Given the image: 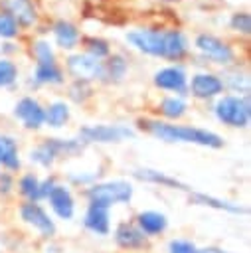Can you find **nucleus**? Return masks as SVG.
Segmentation results:
<instances>
[{"label":"nucleus","instance_id":"72a5a7b5","mask_svg":"<svg viewBox=\"0 0 251 253\" xmlns=\"http://www.w3.org/2000/svg\"><path fill=\"white\" fill-rule=\"evenodd\" d=\"M91 97V87L85 81H75L69 87V99H73L75 103H85Z\"/></svg>","mask_w":251,"mask_h":253},{"label":"nucleus","instance_id":"423d86ee","mask_svg":"<svg viewBox=\"0 0 251 253\" xmlns=\"http://www.w3.org/2000/svg\"><path fill=\"white\" fill-rule=\"evenodd\" d=\"M134 136V132L125 125H89L79 130V140L87 142H121Z\"/></svg>","mask_w":251,"mask_h":253},{"label":"nucleus","instance_id":"6ab92c4d","mask_svg":"<svg viewBox=\"0 0 251 253\" xmlns=\"http://www.w3.org/2000/svg\"><path fill=\"white\" fill-rule=\"evenodd\" d=\"M134 178L142 180V182H152V184H160V186H166V188H178V190H190L188 186H184L180 180L164 174V172H158V170H152V168H138L132 172Z\"/></svg>","mask_w":251,"mask_h":253},{"label":"nucleus","instance_id":"393cba45","mask_svg":"<svg viewBox=\"0 0 251 253\" xmlns=\"http://www.w3.org/2000/svg\"><path fill=\"white\" fill-rule=\"evenodd\" d=\"M69 121V107L63 101H55L45 109V123L53 128H61Z\"/></svg>","mask_w":251,"mask_h":253},{"label":"nucleus","instance_id":"412c9836","mask_svg":"<svg viewBox=\"0 0 251 253\" xmlns=\"http://www.w3.org/2000/svg\"><path fill=\"white\" fill-rule=\"evenodd\" d=\"M0 164L8 170H18L20 168V158H18V144L12 136L0 134Z\"/></svg>","mask_w":251,"mask_h":253},{"label":"nucleus","instance_id":"4be33fe9","mask_svg":"<svg viewBox=\"0 0 251 253\" xmlns=\"http://www.w3.org/2000/svg\"><path fill=\"white\" fill-rule=\"evenodd\" d=\"M126 69H128V61L121 53L109 55V59L103 63V79H107V81H121L125 77Z\"/></svg>","mask_w":251,"mask_h":253},{"label":"nucleus","instance_id":"f257e3e1","mask_svg":"<svg viewBox=\"0 0 251 253\" xmlns=\"http://www.w3.org/2000/svg\"><path fill=\"white\" fill-rule=\"evenodd\" d=\"M138 126L150 132L152 136L164 140V142H192L200 146H209V148H219L223 146V138L211 130L198 128V126H186V125H172L164 121H150V119H140Z\"/></svg>","mask_w":251,"mask_h":253},{"label":"nucleus","instance_id":"6e6552de","mask_svg":"<svg viewBox=\"0 0 251 253\" xmlns=\"http://www.w3.org/2000/svg\"><path fill=\"white\" fill-rule=\"evenodd\" d=\"M20 215L28 225L36 227L43 237H51L55 233V223L51 221V217L45 213V210L38 202H26L20 208Z\"/></svg>","mask_w":251,"mask_h":253},{"label":"nucleus","instance_id":"a211bd4d","mask_svg":"<svg viewBox=\"0 0 251 253\" xmlns=\"http://www.w3.org/2000/svg\"><path fill=\"white\" fill-rule=\"evenodd\" d=\"M136 221H138V229H140L144 235H158V233H162V231L166 229V225H168L166 215L160 213V211H152V210L140 211V213L136 215Z\"/></svg>","mask_w":251,"mask_h":253},{"label":"nucleus","instance_id":"f704fd0d","mask_svg":"<svg viewBox=\"0 0 251 253\" xmlns=\"http://www.w3.org/2000/svg\"><path fill=\"white\" fill-rule=\"evenodd\" d=\"M16 36H18V24L10 16L0 14V38L10 40V38H16Z\"/></svg>","mask_w":251,"mask_h":253},{"label":"nucleus","instance_id":"c9c22d12","mask_svg":"<svg viewBox=\"0 0 251 253\" xmlns=\"http://www.w3.org/2000/svg\"><path fill=\"white\" fill-rule=\"evenodd\" d=\"M168 253H198L196 245L186 239H172L168 243Z\"/></svg>","mask_w":251,"mask_h":253},{"label":"nucleus","instance_id":"f8f14e48","mask_svg":"<svg viewBox=\"0 0 251 253\" xmlns=\"http://www.w3.org/2000/svg\"><path fill=\"white\" fill-rule=\"evenodd\" d=\"M188 89L196 99H211L223 91V83H221V77L213 73H196L192 75Z\"/></svg>","mask_w":251,"mask_h":253},{"label":"nucleus","instance_id":"58836bf2","mask_svg":"<svg viewBox=\"0 0 251 253\" xmlns=\"http://www.w3.org/2000/svg\"><path fill=\"white\" fill-rule=\"evenodd\" d=\"M160 2H174V0H160Z\"/></svg>","mask_w":251,"mask_h":253},{"label":"nucleus","instance_id":"0eeeda50","mask_svg":"<svg viewBox=\"0 0 251 253\" xmlns=\"http://www.w3.org/2000/svg\"><path fill=\"white\" fill-rule=\"evenodd\" d=\"M67 71L75 77V81H95L103 79V61L89 53H73L67 57Z\"/></svg>","mask_w":251,"mask_h":253},{"label":"nucleus","instance_id":"473e14b6","mask_svg":"<svg viewBox=\"0 0 251 253\" xmlns=\"http://www.w3.org/2000/svg\"><path fill=\"white\" fill-rule=\"evenodd\" d=\"M229 26H231V30L247 36L251 32V16L247 12H235L229 20Z\"/></svg>","mask_w":251,"mask_h":253},{"label":"nucleus","instance_id":"bb28decb","mask_svg":"<svg viewBox=\"0 0 251 253\" xmlns=\"http://www.w3.org/2000/svg\"><path fill=\"white\" fill-rule=\"evenodd\" d=\"M158 109L166 119H180V117H184L188 107H186V101L180 97H166V99H162Z\"/></svg>","mask_w":251,"mask_h":253},{"label":"nucleus","instance_id":"f03ea898","mask_svg":"<svg viewBox=\"0 0 251 253\" xmlns=\"http://www.w3.org/2000/svg\"><path fill=\"white\" fill-rule=\"evenodd\" d=\"M215 117L229 126H247L249 119H251V105L249 99L243 95H225L219 97V101L215 103Z\"/></svg>","mask_w":251,"mask_h":253},{"label":"nucleus","instance_id":"f3484780","mask_svg":"<svg viewBox=\"0 0 251 253\" xmlns=\"http://www.w3.org/2000/svg\"><path fill=\"white\" fill-rule=\"evenodd\" d=\"M166 34V53L164 59L180 61L188 55V40L180 30H164Z\"/></svg>","mask_w":251,"mask_h":253},{"label":"nucleus","instance_id":"ddd939ff","mask_svg":"<svg viewBox=\"0 0 251 253\" xmlns=\"http://www.w3.org/2000/svg\"><path fill=\"white\" fill-rule=\"evenodd\" d=\"M47 200L51 204V210L61 217V219H71L73 211H75V204H73V196L65 186L55 184L51 188V192L47 194Z\"/></svg>","mask_w":251,"mask_h":253},{"label":"nucleus","instance_id":"39448f33","mask_svg":"<svg viewBox=\"0 0 251 253\" xmlns=\"http://www.w3.org/2000/svg\"><path fill=\"white\" fill-rule=\"evenodd\" d=\"M194 43H196L198 51H200L204 57H208L209 61H213V63L227 65V63H231V61L235 59L233 47H231L227 42H223L221 38L213 36V34H200Z\"/></svg>","mask_w":251,"mask_h":253},{"label":"nucleus","instance_id":"b1692460","mask_svg":"<svg viewBox=\"0 0 251 253\" xmlns=\"http://www.w3.org/2000/svg\"><path fill=\"white\" fill-rule=\"evenodd\" d=\"M221 77H223L221 79L223 87H229L235 93H243V97H247V93H249V77H247V73H243L239 69H227Z\"/></svg>","mask_w":251,"mask_h":253},{"label":"nucleus","instance_id":"4c0bfd02","mask_svg":"<svg viewBox=\"0 0 251 253\" xmlns=\"http://www.w3.org/2000/svg\"><path fill=\"white\" fill-rule=\"evenodd\" d=\"M198 253H229V251H223L219 247H204V249H198Z\"/></svg>","mask_w":251,"mask_h":253},{"label":"nucleus","instance_id":"cd10ccee","mask_svg":"<svg viewBox=\"0 0 251 253\" xmlns=\"http://www.w3.org/2000/svg\"><path fill=\"white\" fill-rule=\"evenodd\" d=\"M55 158H57V156H55V152H53L49 140H43L40 146H36V148L30 152V160L36 162V164H40V166H43V168L51 166Z\"/></svg>","mask_w":251,"mask_h":253},{"label":"nucleus","instance_id":"a878e982","mask_svg":"<svg viewBox=\"0 0 251 253\" xmlns=\"http://www.w3.org/2000/svg\"><path fill=\"white\" fill-rule=\"evenodd\" d=\"M55 156H73L83 150V142L79 138H47Z\"/></svg>","mask_w":251,"mask_h":253},{"label":"nucleus","instance_id":"7ed1b4c3","mask_svg":"<svg viewBox=\"0 0 251 253\" xmlns=\"http://www.w3.org/2000/svg\"><path fill=\"white\" fill-rule=\"evenodd\" d=\"M87 198L91 204H99L103 208H111L117 204H128L132 198V186L126 180H111L93 184L87 190Z\"/></svg>","mask_w":251,"mask_h":253},{"label":"nucleus","instance_id":"5701e85b","mask_svg":"<svg viewBox=\"0 0 251 253\" xmlns=\"http://www.w3.org/2000/svg\"><path fill=\"white\" fill-rule=\"evenodd\" d=\"M190 200L194 204H200V206H209V208L225 210V211H233V213H243L245 211L241 206H235L231 202H225V200H219V198H213V196H208V194H200V192H192Z\"/></svg>","mask_w":251,"mask_h":253},{"label":"nucleus","instance_id":"aec40b11","mask_svg":"<svg viewBox=\"0 0 251 253\" xmlns=\"http://www.w3.org/2000/svg\"><path fill=\"white\" fill-rule=\"evenodd\" d=\"M34 81L40 85H59L63 83V71L57 63H36Z\"/></svg>","mask_w":251,"mask_h":253},{"label":"nucleus","instance_id":"9b49d317","mask_svg":"<svg viewBox=\"0 0 251 253\" xmlns=\"http://www.w3.org/2000/svg\"><path fill=\"white\" fill-rule=\"evenodd\" d=\"M14 115L24 123L26 128H40L45 123V109L34 97H24L18 101Z\"/></svg>","mask_w":251,"mask_h":253},{"label":"nucleus","instance_id":"2f4dec72","mask_svg":"<svg viewBox=\"0 0 251 253\" xmlns=\"http://www.w3.org/2000/svg\"><path fill=\"white\" fill-rule=\"evenodd\" d=\"M18 79V67L10 59H0V87H10Z\"/></svg>","mask_w":251,"mask_h":253},{"label":"nucleus","instance_id":"c756f323","mask_svg":"<svg viewBox=\"0 0 251 253\" xmlns=\"http://www.w3.org/2000/svg\"><path fill=\"white\" fill-rule=\"evenodd\" d=\"M83 43L87 47V53L93 55V57H97V59H103V57H109L111 55V45L103 38L89 36V38H83Z\"/></svg>","mask_w":251,"mask_h":253},{"label":"nucleus","instance_id":"2eb2a0df","mask_svg":"<svg viewBox=\"0 0 251 253\" xmlns=\"http://www.w3.org/2000/svg\"><path fill=\"white\" fill-rule=\"evenodd\" d=\"M85 227L97 235H107L109 233V208H103L99 204H89L87 213H85Z\"/></svg>","mask_w":251,"mask_h":253},{"label":"nucleus","instance_id":"9d476101","mask_svg":"<svg viewBox=\"0 0 251 253\" xmlns=\"http://www.w3.org/2000/svg\"><path fill=\"white\" fill-rule=\"evenodd\" d=\"M0 10L2 14L10 16L18 26L24 28L34 26L38 20V12L32 0H0Z\"/></svg>","mask_w":251,"mask_h":253},{"label":"nucleus","instance_id":"1a4fd4ad","mask_svg":"<svg viewBox=\"0 0 251 253\" xmlns=\"http://www.w3.org/2000/svg\"><path fill=\"white\" fill-rule=\"evenodd\" d=\"M154 85L158 89H166V91H174V93L186 95V91H188V75H186L184 67L170 65V67L158 69L154 73Z\"/></svg>","mask_w":251,"mask_h":253},{"label":"nucleus","instance_id":"20e7f679","mask_svg":"<svg viewBox=\"0 0 251 253\" xmlns=\"http://www.w3.org/2000/svg\"><path fill=\"white\" fill-rule=\"evenodd\" d=\"M126 40L142 53L154 55V57H164L166 53V34L164 30H152V28H142L126 34Z\"/></svg>","mask_w":251,"mask_h":253},{"label":"nucleus","instance_id":"c85d7f7f","mask_svg":"<svg viewBox=\"0 0 251 253\" xmlns=\"http://www.w3.org/2000/svg\"><path fill=\"white\" fill-rule=\"evenodd\" d=\"M18 188H20V194L24 198H28V202H38L42 198V194H40V180L34 174L22 176Z\"/></svg>","mask_w":251,"mask_h":253},{"label":"nucleus","instance_id":"e433bc0d","mask_svg":"<svg viewBox=\"0 0 251 253\" xmlns=\"http://www.w3.org/2000/svg\"><path fill=\"white\" fill-rule=\"evenodd\" d=\"M10 188H12V176L10 174H2L0 176V192H10Z\"/></svg>","mask_w":251,"mask_h":253},{"label":"nucleus","instance_id":"dca6fc26","mask_svg":"<svg viewBox=\"0 0 251 253\" xmlns=\"http://www.w3.org/2000/svg\"><path fill=\"white\" fill-rule=\"evenodd\" d=\"M53 38H55V43L63 49H73L77 43H79V30L75 24L67 22V20H57L53 24Z\"/></svg>","mask_w":251,"mask_h":253},{"label":"nucleus","instance_id":"7c9ffc66","mask_svg":"<svg viewBox=\"0 0 251 253\" xmlns=\"http://www.w3.org/2000/svg\"><path fill=\"white\" fill-rule=\"evenodd\" d=\"M32 53H34V57H36V63H55L53 49H51V45H49L45 40H38V42H34V45H32Z\"/></svg>","mask_w":251,"mask_h":253},{"label":"nucleus","instance_id":"4468645a","mask_svg":"<svg viewBox=\"0 0 251 253\" xmlns=\"http://www.w3.org/2000/svg\"><path fill=\"white\" fill-rule=\"evenodd\" d=\"M115 241L123 249H140L146 245V235L130 223H121L115 231Z\"/></svg>","mask_w":251,"mask_h":253}]
</instances>
